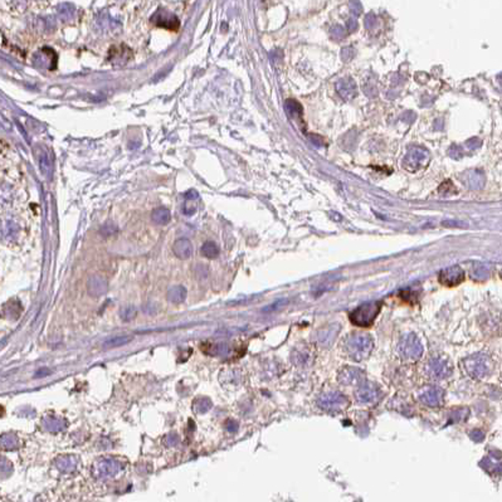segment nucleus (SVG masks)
Listing matches in <instances>:
<instances>
[{
  "label": "nucleus",
  "mask_w": 502,
  "mask_h": 502,
  "mask_svg": "<svg viewBox=\"0 0 502 502\" xmlns=\"http://www.w3.org/2000/svg\"><path fill=\"white\" fill-rule=\"evenodd\" d=\"M310 140H311V142H314V144L316 145V146H322V145H323V140H322V137H320V136L312 135Z\"/></svg>",
  "instance_id": "nucleus-41"
},
{
  "label": "nucleus",
  "mask_w": 502,
  "mask_h": 502,
  "mask_svg": "<svg viewBox=\"0 0 502 502\" xmlns=\"http://www.w3.org/2000/svg\"><path fill=\"white\" fill-rule=\"evenodd\" d=\"M336 90H338L339 94L342 97L343 100H352L358 94V86H356L355 81L351 77L341 78L336 83Z\"/></svg>",
  "instance_id": "nucleus-14"
},
{
  "label": "nucleus",
  "mask_w": 502,
  "mask_h": 502,
  "mask_svg": "<svg viewBox=\"0 0 502 502\" xmlns=\"http://www.w3.org/2000/svg\"><path fill=\"white\" fill-rule=\"evenodd\" d=\"M375 15L374 14H369L366 15V18H365V25H366V28H373L374 24H375Z\"/></svg>",
  "instance_id": "nucleus-36"
},
{
  "label": "nucleus",
  "mask_w": 502,
  "mask_h": 502,
  "mask_svg": "<svg viewBox=\"0 0 502 502\" xmlns=\"http://www.w3.org/2000/svg\"><path fill=\"white\" fill-rule=\"evenodd\" d=\"M286 110H287V112L290 114L291 117H294L295 120H297V121L302 120V114H303L302 106L299 105L297 101H295V100L286 101Z\"/></svg>",
  "instance_id": "nucleus-23"
},
{
  "label": "nucleus",
  "mask_w": 502,
  "mask_h": 502,
  "mask_svg": "<svg viewBox=\"0 0 502 502\" xmlns=\"http://www.w3.org/2000/svg\"><path fill=\"white\" fill-rule=\"evenodd\" d=\"M464 279H466V274L459 266H452V267L446 268V270L440 271L439 274H438L439 283L446 286V287H456V286L461 285Z\"/></svg>",
  "instance_id": "nucleus-7"
},
{
  "label": "nucleus",
  "mask_w": 502,
  "mask_h": 502,
  "mask_svg": "<svg viewBox=\"0 0 502 502\" xmlns=\"http://www.w3.org/2000/svg\"><path fill=\"white\" fill-rule=\"evenodd\" d=\"M419 399L428 407H439L444 399V391L438 387H427L419 394Z\"/></svg>",
  "instance_id": "nucleus-10"
},
{
  "label": "nucleus",
  "mask_w": 502,
  "mask_h": 502,
  "mask_svg": "<svg viewBox=\"0 0 502 502\" xmlns=\"http://www.w3.org/2000/svg\"><path fill=\"white\" fill-rule=\"evenodd\" d=\"M199 194L195 190H189L185 194V202L183 206V213L185 215H193L198 209V203H199Z\"/></svg>",
  "instance_id": "nucleus-17"
},
{
  "label": "nucleus",
  "mask_w": 502,
  "mask_h": 502,
  "mask_svg": "<svg viewBox=\"0 0 502 502\" xmlns=\"http://www.w3.org/2000/svg\"><path fill=\"white\" fill-rule=\"evenodd\" d=\"M339 382L342 385H356L364 382V371L359 367H343L338 376Z\"/></svg>",
  "instance_id": "nucleus-11"
},
{
  "label": "nucleus",
  "mask_w": 502,
  "mask_h": 502,
  "mask_svg": "<svg viewBox=\"0 0 502 502\" xmlns=\"http://www.w3.org/2000/svg\"><path fill=\"white\" fill-rule=\"evenodd\" d=\"M4 413H5V409H4L3 407H1V405H0V417H1V415H3Z\"/></svg>",
  "instance_id": "nucleus-44"
},
{
  "label": "nucleus",
  "mask_w": 502,
  "mask_h": 502,
  "mask_svg": "<svg viewBox=\"0 0 502 502\" xmlns=\"http://www.w3.org/2000/svg\"><path fill=\"white\" fill-rule=\"evenodd\" d=\"M471 438H472L475 442H482V440L484 439V433L482 431H479V429H476V431H472L471 432Z\"/></svg>",
  "instance_id": "nucleus-34"
},
{
  "label": "nucleus",
  "mask_w": 502,
  "mask_h": 502,
  "mask_svg": "<svg viewBox=\"0 0 502 502\" xmlns=\"http://www.w3.org/2000/svg\"><path fill=\"white\" fill-rule=\"evenodd\" d=\"M121 317H122L125 321H130V320H132V319H135L136 317L135 307H132V306H127V307L122 308V310H121Z\"/></svg>",
  "instance_id": "nucleus-31"
},
{
  "label": "nucleus",
  "mask_w": 502,
  "mask_h": 502,
  "mask_svg": "<svg viewBox=\"0 0 502 502\" xmlns=\"http://www.w3.org/2000/svg\"><path fill=\"white\" fill-rule=\"evenodd\" d=\"M151 23L155 24L159 28H165V29L170 30H178L180 26V22L176 18V15L162 8L159 9L158 12L151 17Z\"/></svg>",
  "instance_id": "nucleus-8"
},
{
  "label": "nucleus",
  "mask_w": 502,
  "mask_h": 502,
  "mask_svg": "<svg viewBox=\"0 0 502 502\" xmlns=\"http://www.w3.org/2000/svg\"><path fill=\"white\" fill-rule=\"evenodd\" d=\"M186 298V290L183 286H174L167 291V299L173 303H180Z\"/></svg>",
  "instance_id": "nucleus-20"
},
{
  "label": "nucleus",
  "mask_w": 502,
  "mask_h": 502,
  "mask_svg": "<svg viewBox=\"0 0 502 502\" xmlns=\"http://www.w3.org/2000/svg\"><path fill=\"white\" fill-rule=\"evenodd\" d=\"M350 9H351V12L354 13V15H356V17L363 13V6H361L359 0H351V1H350Z\"/></svg>",
  "instance_id": "nucleus-32"
},
{
  "label": "nucleus",
  "mask_w": 502,
  "mask_h": 502,
  "mask_svg": "<svg viewBox=\"0 0 502 502\" xmlns=\"http://www.w3.org/2000/svg\"><path fill=\"white\" fill-rule=\"evenodd\" d=\"M0 447L3 449L12 451L18 447V439L14 434H4L0 437Z\"/></svg>",
  "instance_id": "nucleus-27"
},
{
  "label": "nucleus",
  "mask_w": 502,
  "mask_h": 502,
  "mask_svg": "<svg viewBox=\"0 0 502 502\" xmlns=\"http://www.w3.org/2000/svg\"><path fill=\"white\" fill-rule=\"evenodd\" d=\"M467 184L472 189H481L484 184L483 174L477 170L467 173Z\"/></svg>",
  "instance_id": "nucleus-21"
},
{
  "label": "nucleus",
  "mask_w": 502,
  "mask_h": 502,
  "mask_svg": "<svg viewBox=\"0 0 502 502\" xmlns=\"http://www.w3.org/2000/svg\"><path fill=\"white\" fill-rule=\"evenodd\" d=\"M173 251L176 257H179L180 259H188L191 255V253H193V246H191L189 239L180 238V239H178L174 243Z\"/></svg>",
  "instance_id": "nucleus-16"
},
{
  "label": "nucleus",
  "mask_w": 502,
  "mask_h": 502,
  "mask_svg": "<svg viewBox=\"0 0 502 502\" xmlns=\"http://www.w3.org/2000/svg\"><path fill=\"white\" fill-rule=\"evenodd\" d=\"M352 54H354V53H352V50L350 49V48H346V49H343L342 52H341V56H342V58H345L346 61H349V59L351 58Z\"/></svg>",
  "instance_id": "nucleus-42"
},
{
  "label": "nucleus",
  "mask_w": 502,
  "mask_h": 502,
  "mask_svg": "<svg viewBox=\"0 0 502 502\" xmlns=\"http://www.w3.org/2000/svg\"><path fill=\"white\" fill-rule=\"evenodd\" d=\"M438 191H439L442 195H449V194L457 193V190H456V186L452 184V182H451V180H446L444 183H442V184L439 185V188H438Z\"/></svg>",
  "instance_id": "nucleus-30"
},
{
  "label": "nucleus",
  "mask_w": 502,
  "mask_h": 502,
  "mask_svg": "<svg viewBox=\"0 0 502 502\" xmlns=\"http://www.w3.org/2000/svg\"><path fill=\"white\" fill-rule=\"evenodd\" d=\"M428 371L433 378L443 379L451 375L452 369H451V365L446 360H443L442 358H435L429 361Z\"/></svg>",
  "instance_id": "nucleus-12"
},
{
  "label": "nucleus",
  "mask_w": 502,
  "mask_h": 502,
  "mask_svg": "<svg viewBox=\"0 0 502 502\" xmlns=\"http://www.w3.org/2000/svg\"><path fill=\"white\" fill-rule=\"evenodd\" d=\"M488 270L484 264H477L473 270V278H476L477 281H482V279H486L488 277Z\"/></svg>",
  "instance_id": "nucleus-29"
},
{
  "label": "nucleus",
  "mask_w": 502,
  "mask_h": 502,
  "mask_svg": "<svg viewBox=\"0 0 502 502\" xmlns=\"http://www.w3.org/2000/svg\"><path fill=\"white\" fill-rule=\"evenodd\" d=\"M332 35H334L335 38L340 39L343 35V29L341 26H335L334 29H332Z\"/></svg>",
  "instance_id": "nucleus-40"
},
{
  "label": "nucleus",
  "mask_w": 502,
  "mask_h": 502,
  "mask_svg": "<svg viewBox=\"0 0 502 502\" xmlns=\"http://www.w3.org/2000/svg\"><path fill=\"white\" fill-rule=\"evenodd\" d=\"M171 214L169 209L166 208H156L155 210L153 211L151 214V219H153L154 223L160 224V226H165L170 222Z\"/></svg>",
  "instance_id": "nucleus-22"
},
{
  "label": "nucleus",
  "mask_w": 502,
  "mask_h": 502,
  "mask_svg": "<svg viewBox=\"0 0 502 502\" xmlns=\"http://www.w3.org/2000/svg\"><path fill=\"white\" fill-rule=\"evenodd\" d=\"M132 58V52L129 49V47H126L125 44L120 46V47H112L110 49L109 53V61L111 62L114 66H121L126 65L127 62Z\"/></svg>",
  "instance_id": "nucleus-13"
},
{
  "label": "nucleus",
  "mask_w": 502,
  "mask_h": 502,
  "mask_svg": "<svg viewBox=\"0 0 502 502\" xmlns=\"http://www.w3.org/2000/svg\"><path fill=\"white\" fill-rule=\"evenodd\" d=\"M382 395V391L379 389V387L374 383H361V385L359 387V389L356 390L355 396L358 402L360 403H376Z\"/></svg>",
  "instance_id": "nucleus-9"
},
{
  "label": "nucleus",
  "mask_w": 502,
  "mask_h": 502,
  "mask_svg": "<svg viewBox=\"0 0 502 502\" xmlns=\"http://www.w3.org/2000/svg\"><path fill=\"white\" fill-rule=\"evenodd\" d=\"M41 167H42V170H43L44 174H48L47 171H50V169H52V165H50V161L48 160V156L44 155L43 158L41 159Z\"/></svg>",
  "instance_id": "nucleus-33"
},
{
  "label": "nucleus",
  "mask_w": 502,
  "mask_h": 502,
  "mask_svg": "<svg viewBox=\"0 0 502 502\" xmlns=\"http://www.w3.org/2000/svg\"><path fill=\"white\" fill-rule=\"evenodd\" d=\"M464 370L468 375L476 379H483L492 371V361L484 354H476L463 361Z\"/></svg>",
  "instance_id": "nucleus-3"
},
{
  "label": "nucleus",
  "mask_w": 502,
  "mask_h": 502,
  "mask_svg": "<svg viewBox=\"0 0 502 502\" xmlns=\"http://www.w3.org/2000/svg\"><path fill=\"white\" fill-rule=\"evenodd\" d=\"M202 253L206 258H217L219 255V247L214 242H205L202 247Z\"/></svg>",
  "instance_id": "nucleus-26"
},
{
  "label": "nucleus",
  "mask_w": 502,
  "mask_h": 502,
  "mask_svg": "<svg viewBox=\"0 0 502 502\" xmlns=\"http://www.w3.org/2000/svg\"><path fill=\"white\" fill-rule=\"evenodd\" d=\"M400 355L408 360H418L423 354V345L414 334H407L399 342Z\"/></svg>",
  "instance_id": "nucleus-5"
},
{
  "label": "nucleus",
  "mask_w": 502,
  "mask_h": 502,
  "mask_svg": "<svg viewBox=\"0 0 502 502\" xmlns=\"http://www.w3.org/2000/svg\"><path fill=\"white\" fill-rule=\"evenodd\" d=\"M211 408V402L208 398H199L194 402V409L199 414H204Z\"/></svg>",
  "instance_id": "nucleus-28"
},
{
  "label": "nucleus",
  "mask_w": 502,
  "mask_h": 502,
  "mask_svg": "<svg viewBox=\"0 0 502 502\" xmlns=\"http://www.w3.org/2000/svg\"><path fill=\"white\" fill-rule=\"evenodd\" d=\"M345 349L347 354L355 360H363L364 358L369 356V354L374 349V340L373 338L367 334H355L349 335L345 340Z\"/></svg>",
  "instance_id": "nucleus-1"
},
{
  "label": "nucleus",
  "mask_w": 502,
  "mask_h": 502,
  "mask_svg": "<svg viewBox=\"0 0 502 502\" xmlns=\"http://www.w3.org/2000/svg\"><path fill=\"white\" fill-rule=\"evenodd\" d=\"M466 145L468 147H470V149H476V147L481 146V141H479V138H476V137L475 138H471V140L467 141Z\"/></svg>",
  "instance_id": "nucleus-37"
},
{
  "label": "nucleus",
  "mask_w": 502,
  "mask_h": 502,
  "mask_svg": "<svg viewBox=\"0 0 502 502\" xmlns=\"http://www.w3.org/2000/svg\"><path fill=\"white\" fill-rule=\"evenodd\" d=\"M317 405L320 407L321 409L326 411H330V413H335V411H341L345 408H347L349 405V400L345 398L341 393L339 391H334V393H325L317 399Z\"/></svg>",
  "instance_id": "nucleus-6"
},
{
  "label": "nucleus",
  "mask_w": 502,
  "mask_h": 502,
  "mask_svg": "<svg viewBox=\"0 0 502 502\" xmlns=\"http://www.w3.org/2000/svg\"><path fill=\"white\" fill-rule=\"evenodd\" d=\"M57 12H58V15L62 21H70L74 17L76 8L69 3H63L59 4L58 8H57Z\"/></svg>",
  "instance_id": "nucleus-24"
},
{
  "label": "nucleus",
  "mask_w": 502,
  "mask_h": 502,
  "mask_svg": "<svg viewBox=\"0 0 502 502\" xmlns=\"http://www.w3.org/2000/svg\"><path fill=\"white\" fill-rule=\"evenodd\" d=\"M88 290H90L92 296H102L107 291V283L100 277H92L88 281Z\"/></svg>",
  "instance_id": "nucleus-19"
},
{
  "label": "nucleus",
  "mask_w": 502,
  "mask_h": 502,
  "mask_svg": "<svg viewBox=\"0 0 502 502\" xmlns=\"http://www.w3.org/2000/svg\"><path fill=\"white\" fill-rule=\"evenodd\" d=\"M356 26H358V24H356V21H354V19H350V21H347V28H349V32H352V30H355Z\"/></svg>",
  "instance_id": "nucleus-43"
},
{
  "label": "nucleus",
  "mask_w": 502,
  "mask_h": 502,
  "mask_svg": "<svg viewBox=\"0 0 502 502\" xmlns=\"http://www.w3.org/2000/svg\"><path fill=\"white\" fill-rule=\"evenodd\" d=\"M339 329L340 326L339 325H331L329 327H326L323 331H321L319 334V342L322 345V346H329L330 343L335 340L336 335H338Z\"/></svg>",
  "instance_id": "nucleus-18"
},
{
  "label": "nucleus",
  "mask_w": 502,
  "mask_h": 502,
  "mask_svg": "<svg viewBox=\"0 0 502 502\" xmlns=\"http://www.w3.org/2000/svg\"><path fill=\"white\" fill-rule=\"evenodd\" d=\"M380 310H382V302L379 301L363 303L358 306L354 311L350 312L349 319L354 325L360 326V327H369L373 325L378 315L380 314Z\"/></svg>",
  "instance_id": "nucleus-2"
},
{
  "label": "nucleus",
  "mask_w": 502,
  "mask_h": 502,
  "mask_svg": "<svg viewBox=\"0 0 502 502\" xmlns=\"http://www.w3.org/2000/svg\"><path fill=\"white\" fill-rule=\"evenodd\" d=\"M442 226L444 227H464L463 223L461 222H456V220H444Z\"/></svg>",
  "instance_id": "nucleus-38"
},
{
  "label": "nucleus",
  "mask_w": 502,
  "mask_h": 502,
  "mask_svg": "<svg viewBox=\"0 0 502 502\" xmlns=\"http://www.w3.org/2000/svg\"><path fill=\"white\" fill-rule=\"evenodd\" d=\"M449 155L455 159H461L462 155H463V153H462V150L459 149L458 146H452L451 147V150H449Z\"/></svg>",
  "instance_id": "nucleus-35"
},
{
  "label": "nucleus",
  "mask_w": 502,
  "mask_h": 502,
  "mask_svg": "<svg viewBox=\"0 0 502 502\" xmlns=\"http://www.w3.org/2000/svg\"><path fill=\"white\" fill-rule=\"evenodd\" d=\"M429 162V153L423 147H411L403 159V167L405 170L418 171L426 167Z\"/></svg>",
  "instance_id": "nucleus-4"
},
{
  "label": "nucleus",
  "mask_w": 502,
  "mask_h": 502,
  "mask_svg": "<svg viewBox=\"0 0 502 502\" xmlns=\"http://www.w3.org/2000/svg\"><path fill=\"white\" fill-rule=\"evenodd\" d=\"M227 429H228L229 432H232V433L237 432V429H238L237 422H234V420H228V422H227Z\"/></svg>",
  "instance_id": "nucleus-39"
},
{
  "label": "nucleus",
  "mask_w": 502,
  "mask_h": 502,
  "mask_svg": "<svg viewBox=\"0 0 502 502\" xmlns=\"http://www.w3.org/2000/svg\"><path fill=\"white\" fill-rule=\"evenodd\" d=\"M37 61H38L39 66H44V67L49 68V69H56L57 67V54L56 52L49 47H43V49L37 54Z\"/></svg>",
  "instance_id": "nucleus-15"
},
{
  "label": "nucleus",
  "mask_w": 502,
  "mask_h": 502,
  "mask_svg": "<svg viewBox=\"0 0 502 502\" xmlns=\"http://www.w3.org/2000/svg\"><path fill=\"white\" fill-rule=\"evenodd\" d=\"M130 341H132V336H129V335H120V336H114V338L109 339V340L105 342V347H117V346H123L129 343Z\"/></svg>",
  "instance_id": "nucleus-25"
}]
</instances>
